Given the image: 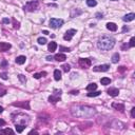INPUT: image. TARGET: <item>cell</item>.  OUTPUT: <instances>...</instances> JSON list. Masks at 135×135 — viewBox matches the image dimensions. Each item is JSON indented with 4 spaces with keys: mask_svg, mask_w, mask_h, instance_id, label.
I'll return each mask as SVG.
<instances>
[{
    "mask_svg": "<svg viewBox=\"0 0 135 135\" xmlns=\"http://www.w3.org/2000/svg\"><path fill=\"white\" fill-rule=\"evenodd\" d=\"M115 45V40L114 38L109 37V36H102L98 39V42H97V46L98 49L102 51H109L113 49V46Z\"/></svg>",
    "mask_w": 135,
    "mask_h": 135,
    "instance_id": "1",
    "label": "cell"
},
{
    "mask_svg": "<svg viewBox=\"0 0 135 135\" xmlns=\"http://www.w3.org/2000/svg\"><path fill=\"white\" fill-rule=\"evenodd\" d=\"M13 121L15 122V125H22V126L26 127L30 122V118H29L28 115L18 113V114H16V118H13Z\"/></svg>",
    "mask_w": 135,
    "mask_h": 135,
    "instance_id": "2",
    "label": "cell"
},
{
    "mask_svg": "<svg viewBox=\"0 0 135 135\" xmlns=\"http://www.w3.org/2000/svg\"><path fill=\"white\" fill-rule=\"evenodd\" d=\"M38 5H39V2L37 0H32V1L26 2V4L23 6V10L26 12H34L38 8Z\"/></svg>",
    "mask_w": 135,
    "mask_h": 135,
    "instance_id": "3",
    "label": "cell"
},
{
    "mask_svg": "<svg viewBox=\"0 0 135 135\" xmlns=\"http://www.w3.org/2000/svg\"><path fill=\"white\" fill-rule=\"evenodd\" d=\"M61 93H62L61 90H54V94L49 97V101L52 102V104H56L57 101H59Z\"/></svg>",
    "mask_w": 135,
    "mask_h": 135,
    "instance_id": "4",
    "label": "cell"
},
{
    "mask_svg": "<svg viewBox=\"0 0 135 135\" xmlns=\"http://www.w3.org/2000/svg\"><path fill=\"white\" fill-rule=\"evenodd\" d=\"M63 20L62 19H58V18H52L50 20V26L52 29H59L62 26Z\"/></svg>",
    "mask_w": 135,
    "mask_h": 135,
    "instance_id": "5",
    "label": "cell"
},
{
    "mask_svg": "<svg viewBox=\"0 0 135 135\" xmlns=\"http://www.w3.org/2000/svg\"><path fill=\"white\" fill-rule=\"evenodd\" d=\"M91 60L89 58H80L79 59V65L83 69H88L91 67Z\"/></svg>",
    "mask_w": 135,
    "mask_h": 135,
    "instance_id": "6",
    "label": "cell"
},
{
    "mask_svg": "<svg viewBox=\"0 0 135 135\" xmlns=\"http://www.w3.org/2000/svg\"><path fill=\"white\" fill-rule=\"evenodd\" d=\"M13 105H14V107H18V108H22V109L30 110V101H18V102H14Z\"/></svg>",
    "mask_w": 135,
    "mask_h": 135,
    "instance_id": "7",
    "label": "cell"
},
{
    "mask_svg": "<svg viewBox=\"0 0 135 135\" xmlns=\"http://www.w3.org/2000/svg\"><path fill=\"white\" fill-rule=\"evenodd\" d=\"M75 34H76V30H74V29H71V30H69V31L65 32V36H63V39L67 40V41H70L71 39L73 38V36H74Z\"/></svg>",
    "mask_w": 135,
    "mask_h": 135,
    "instance_id": "8",
    "label": "cell"
},
{
    "mask_svg": "<svg viewBox=\"0 0 135 135\" xmlns=\"http://www.w3.org/2000/svg\"><path fill=\"white\" fill-rule=\"evenodd\" d=\"M110 68L109 65H96V67L93 68V71H95V72H105V71H108Z\"/></svg>",
    "mask_w": 135,
    "mask_h": 135,
    "instance_id": "9",
    "label": "cell"
},
{
    "mask_svg": "<svg viewBox=\"0 0 135 135\" xmlns=\"http://www.w3.org/2000/svg\"><path fill=\"white\" fill-rule=\"evenodd\" d=\"M11 45L8 42H0V52H6L11 49Z\"/></svg>",
    "mask_w": 135,
    "mask_h": 135,
    "instance_id": "10",
    "label": "cell"
},
{
    "mask_svg": "<svg viewBox=\"0 0 135 135\" xmlns=\"http://www.w3.org/2000/svg\"><path fill=\"white\" fill-rule=\"evenodd\" d=\"M135 19V14L134 13H130V14H127L126 16H124L122 20L126 21V22H129V21H132Z\"/></svg>",
    "mask_w": 135,
    "mask_h": 135,
    "instance_id": "11",
    "label": "cell"
},
{
    "mask_svg": "<svg viewBox=\"0 0 135 135\" xmlns=\"http://www.w3.org/2000/svg\"><path fill=\"white\" fill-rule=\"evenodd\" d=\"M108 94H109L110 96H117V95L119 94V90L116 89V88H110V89L108 90Z\"/></svg>",
    "mask_w": 135,
    "mask_h": 135,
    "instance_id": "12",
    "label": "cell"
},
{
    "mask_svg": "<svg viewBox=\"0 0 135 135\" xmlns=\"http://www.w3.org/2000/svg\"><path fill=\"white\" fill-rule=\"evenodd\" d=\"M112 107L114 108V109H116V110H118V111H120V112H124L125 111V105H121V104H116V102H113Z\"/></svg>",
    "mask_w": 135,
    "mask_h": 135,
    "instance_id": "13",
    "label": "cell"
},
{
    "mask_svg": "<svg viewBox=\"0 0 135 135\" xmlns=\"http://www.w3.org/2000/svg\"><path fill=\"white\" fill-rule=\"evenodd\" d=\"M55 60H57V61H65V59H67V56L65 55V54H56L55 55Z\"/></svg>",
    "mask_w": 135,
    "mask_h": 135,
    "instance_id": "14",
    "label": "cell"
},
{
    "mask_svg": "<svg viewBox=\"0 0 135 135\" xmlns=\"http://www.w3.org/2000/svg\"><path fill=\"white\" fill-rule=\"evenodd\" d=\"M107 29L110 31H112V32H115L117 30V25L113 22H108L107 23Z\"/></svg>",
    "mask_w": 135,
    "mask_h": 135,
    "instance_id": "15",
    "label": "cell"
},
{
    "mask_svg": "<svg viewBox=\"0 0 135 135\" xmlns=\"http://www.w3.org/2000/svg\"><path fill=\"white\" fill-rule=\"evenodd\" d=\"M25 59H26L25 56H22V55H21V56H18V57L16 58L15 61H16L17 65H23V63L25 62Z\"/></svg>",
    "mask_w": 135,
    "mask_h": 135,
    "instance_id": "16",
    "label": "cell"
},
{
    "mask_svg": "<svg viewBox=\"0 0 135 135\" xmlns=\"http://www.w3.org/2000/svg\"><path fill=\"white\" fill-rule=\"evenodd\" d=\"M56 48H57L56 42H50V43H49V45H48V49H49V51H50L51 53L54 52V51L56 50Z\"/></svg>",
    "mask_w": 135,
    "mask_h": 135,
    "instance_id": "17",
    "label": "cell"
},
{
    "mask_svg": "<svg viewBox=\"0 0 135 135\" xmlns=\"http://www.w3.org/2000/svg\"><path fill=\"white\" fill-rule=\"evenodd\" d=\"M54 78H55V80H60L61 79V72L59 70H55L54 71Z\"/></svg>",
    "mask_w": 135,
    "mask_h": 135,
    "instance_id": "18",
    "label": "cell"
},
{
    "mask_svg": "<svg viewBox=\"0 0 135 135\" xmlns=\"http://www.w3.org/2000/svg\"><path fill=\"white\" fill-rule=\"evenodd\" d=\"M100 82H101V85H108L111 83V79L108 78V77H104V78L100 79Z\"/></svg>",
    "mask_w": 135,
    "mask_h": 135,
    "instance_id": "19",
    "label": "cell"
},
{
    "mask_svg": "<svg viewBox=\"0 0 135 135\" xmlns=\"http://www.w3.org/2000/svg\"><path fill=\"white\" fill-rule=\"evenodd\" d=\"M96 89H97V85H96V83H94V82L90 83V85L87 87V90L90 91V92H91V91H95Z\"/></svg>",
    "mask_w": 135,
    "mask_h": 135,
    "instance_id": "20",
    "label": "cell"
},
{
    "mask_svg": "<svg viewBox=\"0 0 135 135\" xmlns=\"http://www.w3.org/2000/svg\"><path fill=\"white\" fill-rule=\"evenodd\" d=\"M119 61V54L118 53H115L114 55L112 56V62L113 63H117Z\"/></svg>",
    "mask_w": 135,
    "mask_h": 135,
    "instance_id": "21",
    "label": "cell"
},
{
    "mask_svg": "<svg viewBox=\"0 0 135 135\" xmlns=\"http://www.w3.org/2000/svg\"><path fill=\"white\" fill-rule=\"evenodd\" d=\"M16 126V131L18 133H21L24 129H25V126H22V125H15Z\"/></svg>",
    "mask_w": 135,
    "mask_h": 135,
    "instance_id": "22",
    "label": "cell"
},
{
    "mask_svg": "<svg viewBox=\"0 0 135 135\" xmlns=\"http://www.w3.org/2000/svg\"><path fill=\"white\" fill-rule=\"evenodd\" d=\"M100 93H101V92H99V91H97V92L91 91L90 93H88V96H89V97H95V96H98V95H100Z\"/></svg>",
    "mask_w": 135,
    "mask_h": 135,
    "instance_id": "23",
    "label": "cell"
},
{
    "mask_svg": "<svg viewBox=\"0 0 135 135\" xmlns=\"http://www.w3.org/2000/svg\"><path fill=\"white\" fill-rule=\"evenodd\" d=\"M87 4H88V6L93 8V6H95L97 4V2H96V0H87Z\"/></svg>",
    "mask_w": 135,
    "mask_h": 135,
    "instance_id": "24",
    "label": "cell"
},
{
    "mask_svg": "<svg viewBox=\"0 0 135 135\" xmlns=\"http://www.w3.org/2000/svg\"><path fill=\"white\" fill-rule=\"evenodd\" d=\"M5 94H6V89L2 87L1 83H0V96H4Z\"/></svg>",
    "mask_w": 135,
    "mask_h": 135,
    "instance_id": "25",
    "label": "cell"
},
{
    "mask_svg": "<svg viewBox=\"0 0 135 135\" xmlns=\"http://www.w3.org/2000/svg\"><path fill=\"white\" fill-rule=\"evenodd\" d=\"M37 41H38L39 45H45L46 43V39L45 37H39Z\"/></svg>",
    "mask_w": 135,
    "mask_h": 135,
    "instance_id": "26",
    "label": "cell"
},
{
    "mask_svg": "<svg viewBox=\"0 0 135 135\" xmlns=\"http://www.w3.org/2000/svg\"><path fill=\"white\" fill-rule=\"evenodd\" d=\"M46 73L45 72H41V73H36V74H34V78H36V79H39V78L41 77V76H45Z\"/></svg>",
    "mask_w": 135,
    "mask_h": 135,
    "instance_id": "27",
    "label": "cell"
},
{
    "mask_svg": "<svg viewBox=\"0 0 135 135\" xmlns=\"http://www.w3.org/2000/svg\"><path fill=\"white\" fill-rule=\"evenodd\" d=\"M0 133H5V134H13L14 133V131L12 129H10V128H8V129H5V130H3V131H0Z\"/></svg>",
    "mask_w": 135,
    "mask_h": 135,
    "instance_id": "28",
    "label": "cell"
},
{
    "mask_svg": "<svg viewBox=\"0 0 135 135\" xmlns=\"http://www.w3.org/2000/svg\"><path fill=\"white\" fill-rule=\"evenodd\" d=\"M62 70L65 71V73H68L69 71L71 70V67H70V65H62Z\"/></svg>",
    "mask_w": 135,
    "mask_h": 135,
    "instance_id": "29",
    "label": "cell"
},
{
    "mask_svg": "<svg viewBox=\"0 0 135 135\" xmlns=\"http://www.w3.org/2000/svg\"><path fill=\"white\" fill-rule=\"evenodd\" d=\"M18 78H19V80H20L22 83H25L26 82V78H25V76H24V75H21L20 74V75L18 76Z\"/></svg>",
    "mask_w": 135,
    "mask_h": 135,
    "instance_id": "30",
    "label": "cell"
},
{
    "mask_svg": "<svg viewBox=\"0 0 135 135\" xmlns=\"http://www.w3.org/2000/svg\"><path fill=\"white\" fill-rule=\"evenodd\" d=\"M129 46H131V48H134L135 46V38L132 37L131 40H130V43H129Z\"/></svg>",
    "mask_w": 135,
    "mask_h": 135,
    "instance_id": "31",
    "label": "cell"
},
{
    "mask_svg": "<svg viewBox=\"0 0 135 135\" xmlns=\"http://www.w3.org/2000/svg\"><path fill=\"white\" fill-rule=\"evenodd\" d=\"M0 77H1L2 79L6 80V79H8V74H6L5 72H3V73H0Z\"/></svg>",
    "mask_w": 135,
    "mask_h": 135,
    "instance_id": "32",
    "label": "cell"
},
{
    "mask_svg": "<svg viewBox=\"0 0 135 135\" xmlns=\"http://www.w3.org/2000/svg\"><path fill=\"white\" fill-rule=\"evenodd\" d=\"M13 22H14V28H15V29H19V28H20V23L17 22L15 19H13Z\"/></svg>",
    "mask_w": 135,
    "mask_h": 135,
    "instance_id": "33",
    "label": "cell"
},
{
    "mask_svg": "<svg viewBox=\"0 0 135 135\" xmlns=\"http://www.w3.org/2000/svg\"><path fill=\"white\" fill-rule=\"evenodd\" d=\"M8 67V62H6V60H2L1 65H0V68H6Z\"/></svg>",
    "mask_w": 135,
    "mask_h": 135,
    "instance_id": "34",
    "label": "cell"
},
{
    "mask_svg": "<svg viewBox=\"0 0 135 135\" xmlns=\"http://www.w3.org/2000/svg\"><path fill=\"white\" fill-rule=\"evenodd\" d=\"M60 50H62V51H65V52H70L71 51V49H69V48H63V46H60Z\"/></svg>",
    "mask_w": 135,
    "mask_h": 135,
    "instance_id": "35",
    "label": "cell"
},
{
    "mask_svg": "<svg viewBox=\"0 0 135 135\" xmlns=\"http://www.w3.org/2000/svg\"><path fill=\"white\" fill-rule=\"evenodd\" d=\"M131 116L133 117V118H135V108H132V110H131Z\"/></svg>",
    "mask_w": 135,
    "mask_h": 135,
    "instance_id": "36",
    "label": "cell"
},
{
    "mask_svg": "<svg viewBox=\"0 0 135 135\" xmlns=\"http://www.w3.org/2000/svg\"><path fill=\"white\" fill-rule=\"evenodd\" d=\"M2 22H3V23H9L10 20H9L8 18H3V19H2Z\"/></svg>",
    "mask_w": 135,
    "mask_h": 135,
    "instance_id": "37",
    "label": "cell"
},
{
    "mask_svg": "<svg viewBox=\"0 0 135 135\" xmlns=\"http://www.w3.org/2000/svg\"><path fill=\"white\" fill-rule=\"evenodd\" d=\"M125 70H126V67H120V68L118 69V71H119V72H124Z\"/></svg>",
    "mask_w": 135,
    "mask_h": 135,
    "instance_id": "38",
    "label": "cell"
},
{
    "mask_svg": "<svg viewBox=\"0 0 135 135\" xmlns=\"http://www.w3.org/2000/svg\"><path fill=\"white\" fill-rule=\"evenodd\" d=\"M78 93H79V92H78L77 90H76V91H71V94H73V95H77Z\"/></svg>",
    "mask_w": 135,
    "mask_h": 135,
    "instance_id": "39",
    "label": "cell"
},
{
    "mask_svg": "<svg viewBox=\"0 0 135 135\" xmlns=\"http://www.w3.org/2000/svg\"><path fill=\"white\" fill-rule=\"evenodd\" d=\"M5 125V121L3 119H0V126H4Z\"/></svg>",
    "mask_w": 135,
    "mask_h": 135,
    "instance_id": "40",
    "label": "cell"
},
{
    "mask_svg": "<svg viewBox=\"0 0 135 135\" xmlns=\"http://www.w3.org/2000/svg\"><path fill=\"white\" fill-rule=\"evenodd\" d=\"M96 17H97V18H102V14L97 13V14H96Z\"/></svg>",
    "mask_w": 135,
    "mask_h": 135,
    "instance_id": "41",
    "label": "cell"
},
{
    "mask_svg": "<svg viewBox=\"0 0 135 135\" xmlns=\"http://www.w3.org/2000/svg\"><path fill=\"white\" fill-rule=\"evenodd\" d=\"M33 133H34V134H37V131H35V130H33V131H31L29 134H33Z\"/></svg>",
    "mask_w": 135,
    "mask_h": 135,
    "instance_id": "42",
    "label": "cell"
},
{
    "mask_svg": "<svg viewBox=\"0 0 135 135\" xmlns=\"http://www.w3.org/2000/svg\"><path fill=\"white\" fill-rule=\"evenodd\" d=\"M46 60H49V61L52 60V57H51V56H48V57H46Z\"/></svg>",
    "mask_w": 135,
    "mask_h": 135,
    "instance_id": "43",
    "label": "cell"
},
{
    "mask_svg": "<svg viewBox=\"0 0 135 135\" xmlns=\"http://www.w3.org/2000/svg\"><path fill=\"white\" fill-rule=\"evenodd\" d=\"M2 112H3V108L0 107V113H2Z\"/></svg>",
    "mask_w": 135,
    "mask_h": 135,
    "instance_id": "44",
    "label": "cell"
},
{
    "mask_svg": "<svg viewBox=\"0 0 135 135\" xmlns=\"http://www.w3.org/2000/svg\"><path fill=\"white\" fill-rule=\"evenodd\" d=\"M43 34H45V35H48V34H49V32H48V31H43Z\"/></svg>",
    "mask_w": 135,
    "mask_h": 135,
    "instance_id": "45",
    "label": "cell"
},
{
    "mask_svg": "<svg viewBox=\"0 0 135 135\" xmlns=\"http://www.w3.org/2000/svg\"><path fill=\"white\" fill-rule=\"evenodd\" d=\"M112 1H117V0H112Z\"/></svg>",
    "mask_w": 135,
    "mask_h": 135,
    "instance_id": "46",
    "label": "cell"
}]
</instances>
